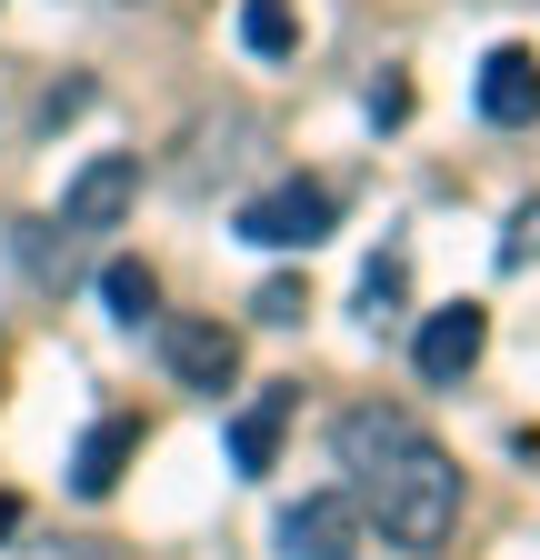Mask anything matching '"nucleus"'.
I'll use <instances>...</instances> for the list:
<instances>
[{"label":"nucleus","instance_id":"obj_14","mask_svg":"<svg viewBox=\"0 0 540 560\" xmlns=\"http://www.w3.org/2000/svg\"><path fill=\"white\" fill-rule=\"evenodd\" d=\"M310 311V291H301V280H260V301H250V320H270V330H291Z\"/></svg>","mask_w":540,"mask_h":560},{"label":"nucleus","instance_id":"obj_12","mask_svg":"<svg viewBox=\"0 0 540 560\" xmlns=\"http://www.w3.org/2000/svg\"><path fill=\"white\" fill-rule=\"evenodd\" d=\"M101 301H110V320H151V311H161V280H151L141 260H110V270H101Z\"/></svg>","mask_w":540,"mask_h":560},{"label":"nucleus","instance_id":"obj_1","mask_svg":"<svg viewBox=\"0 0 540 560\" xmlns=\"http://www.w3.org/2000/svg\"><path fill=\"white\" fill-rule=\"evenodd\" d=\"M341 470H351V501L361 521H380L390 550H441L460 530V460L421 431L400 400H361L341 410Z\"/></svg>","mask_w":540,"mask_h":560},{"label":"nucleus","instance_id":"obj_4","mask_svg":"<svg viewBox=\"0 0 540 560\" xmlns=\"http://www.w3.org/2000/svg\"><path fill=\"white\" fill-rule=\"evenodd\" d=\"M361 501H351V490H310V501H291L281 511V530H270V540H281V560H361Z\"/></svg>","mask_w":540,"mask_h":560},{"label":"nucleus","instance_id":"obj_7","mask_svg":"<svg viewBox=\"0 0 540 560\" xmlns=\"http://www.w3.org/2000/svg\"><path fill=\"white\" fill-rule=\"evenodd\" d=\"M481 120H501V130H530V120H540V50L501 40V50L481 60Z\"/></svg>","mask_w":540,"mask_h":560},{"label":"nucleus","instance_id":"obj_11","mask_svg":"<svg viewBox=\"0 0 540 560\" xmlns=\"http://www.w3.org/2000/svg\"><path fill=\"white\" fill-rule=\"evenodd\" d=\"M400 301H411V250H380V260L361 270V320H371V330H390V320H400Z\"/></svg>","mask_w":540,"mask_h":560},{"label":"nucleus","instance_id":"obj_13","mask_svg":"<svg viewBox=\"0 0 540 560\" xmlns=\"http://www.w3.org/2000/svg\"><path fill=\"white\" fill-rule=\"evenodd\" d=\"M530 260H540V200H520L501 231V270H530Z\"/></svg>","mask_w":540,"mask_h":560},{"label":"nucleus","instance_id":"obj_15","mask_svg":"<svg viewBox=\"0 0 540 560\" xmlns=\"http://www.w3.org/2000/svg\"><path fill=\"white\" fill-rule=\"evenodd\" d=\"M371 120H380V130L411 120V81H400V70H380V81H371Z\"/></svg>","mask_w":540,"mask_h":560},{"label":"nucleus","instance_id":"obj_5","mask_svg":"<svg viewBox=\"0 0 540 560\" xmlns=\"http://www.w3.org/2000/svg\"><path fill=\"white\" fill-rule=\"evenodd\" d=\"M481 350H491V311H481V301H450V311H431V320H421L411 361H421V381H431V390H450V381L481 371Z\"/></svg>","mask_w":540,"mask_h":560},{"label":"nucleus","instance_id":"obj_9","mask_svg":"<svg viewBox=\"0 0 540 560\" xmlns=\"http://www.w3.org/2000/svg\"><path fill=\"white\" fill-rule=\"evenodd\" d=\"M291 400H301L291 381H270V390H260V400H250V410L231 420V460H240L250 480H260L270 460H281V431H291Z\"/></svg>","mask_w":540,"mask_h":560},{"label":"nucleus","instance_id":"obj_16","mask_svg":"<svg viewBox=\"0 0 540 560\" xmlns=\"http://www.w3.org/2000/svg\"><path fill=\"white\" fill-rule=\"evenodd\" d=\"M21 530V501H11V490H0V540H11Z\"/></svg>","mask_w":540,"mask_h":560},{"label":"nucleus","instance_id":"obj_3","mask_svg":"<svg viewBox=\"0 0 540 560\" xmlns=\"http://www.w3.org/2000/svg\"><path fill=\"white\" fill-rule=\"evenodd\" d=\"M130 200H141V151H91L81 180L60 190V241H101V231H120Z\"/></svg>","mask_w":540,"mask_h":560},{"label":"nucleus","instance_id":"obj_2","mask_svg":"<svg viewBox=\"0 0 540 560\" xmlns=\"http://www.w3.org/2000/svg\"><path fill=\"white\" fill-rule=\"evenodd\" d=\"M330 231H341V190L330 180H281V190L240 200V241H260V250H320Z\"/></svg>","mask_w":540,"mask_h":560},{"label":"nucleus","instance_id":"obj_6","mask_svg":"<svg viewBox=\"0 0 540 560\" xmlns=\"http://www.w3.org/2000/svg\"><path fill=\"white\" fill-rule=\"evenodd\" d=\"M161 361L180 390H231L240 381V330L231 320H161Z\"/></svg>","mask_w":540,"mask_h":560},{"label":"nucleus","instance_id":"obj_8","mask_svg":"<svg viewBox=\"0 0 540 560\" xmlns=\"http://www.w3.org/2000/svg\"><path fill=\"white\" fill-rule=\"evenodd\" d=\"M130 460H141V410H110V420H91V441L71 460V490H81V501H110Z\"/></svg>","mask_w":540,"mask_h":560},{"label":"nucleus","instance_id":"obj_10","mask_svg":"<svg viewBox=\"0 0 540 560\" xmlns=\"http://www.w3.org/2000/svg\"><path fill=\"white\" fill-rule=\"evenodd\" d=\"M240 40H250V60H291L301 50V11L291 0H240Z\"/></svg>","mask_w":540,"mask_h":560}]
</instances>
